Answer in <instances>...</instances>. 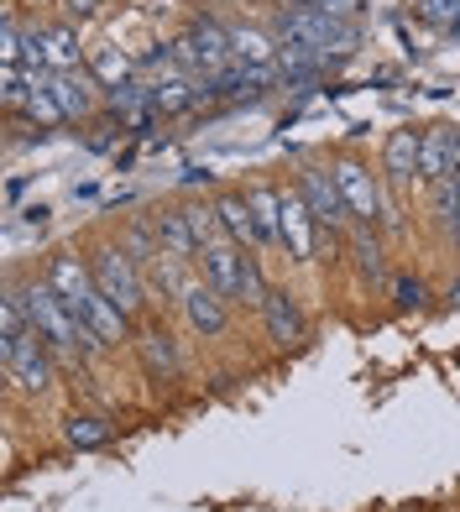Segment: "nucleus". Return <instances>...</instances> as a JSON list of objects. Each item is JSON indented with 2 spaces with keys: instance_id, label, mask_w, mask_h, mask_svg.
<instances>
[{
  "instance_id": "nucleus-7",
  "label": "nucleus",
  "mask_w": 460,
  "mask_h": 512,
  "mask_svg": "<svg viewBox=\"0 0 460 512\" xmlns=\"http://www.w3.org/2000/svg\"><path fill=\"white\" fill-rule=\"evenodd\" d=\"M183 314L199 335H220L225 330V293L210 288V283H189L183 288Z\"/></svg>"
},
{
  "instance_id": "nucleus-25",
  "label": "nucleus",
  "mask_w": 460,
  "mask_h": 512,
  "mask_svg": "<svg viewBox=\"0 0 460 512\" xmlns=\"http://www.w3.org/2000/svg\"><path fill=\"white\" fill-rule=\"evenodd\" d=\"M351 251H356V262H361L366 277H382V246L372 236V225H356L351 230Z\"/></svg>"
},
{
  "instance_id": "nucleus-4",
  "label": "nucleus",
  "mask_w": 460,
  "mask_h": 512,
  "mask_svg": "<svg viewBox=\"0 0 460 512\" xmlns=\"http://www.w3.org/2000/svg\"><path fill=\"white\" fill-rule=\"evenodd\" d=\"M293 189L309 199V209H314V220H319V225H340L345 215H351V204H345L340 183H335L330 173H319V168H304V173H298V183H293Z\"/></svg>"
},
{
  "instance_id": "nucleus-12",
  "label": "nucleus",
  "mask_w": 460,
  "mask_h": 512,
  "mask_svg": "<svg viewBox=\"0 0 460 512\" xmlns=\"http://www.w3.org/2000/svg\"><path fill=\"white\" fill-rule=\"evenodd\" d=\"M58 95V105H63V115L74 121V115H89V105H95V95H89V84H100L95 74H84V68H74V74H48L42 79Z\"/></svg>"
},
{
  "instance_id": "nucleus-32",
  "label": "nucleus",
  "mask_w": 460,
  "mask_h": 512,
  "mask_svg": "<svg viewBox=\"0 0 460 512\" xmlns=\"http://www.w3.org/2000/svg\"><path fill=\"white\" fill-rule=\"evenodd\" d=\"M21 194H27V178H11V183H6V199H11V204H16V199H21Z\"/></svg>"
},
{
  "instance_id": "nucleus-27",
  "label": "nucleus",
  "mask_w": 460,
  "mask_h": 512,
  "mask_svg": "<svg viewBox=\"0 0 460 512\" xmlns=\"http://www.w3.org/2000/svg\"><path fill=\"white\" fill-rule=\"evenodd\" d=\"M429 189H434V215L455 220V215H460V178L450 173V178H440V183H429Z\"/></svg>"
},
{
  "instance_id": "nucleus-18",
  "label": "nucleus",
  "mask_w": 460,
  "mask_h": 512,
  "mask_svg": "<svg viewBox=\"0 0 460 512\" xmlns=\"http://www.w3.org/2000/svg\"><path fill=\"white\" fill-rule=\"evenodd\" d=\"M157 241H163V251L168 256H194L199 251V241H194V230H189V215H183V209H168L163 220H157Z\"/></svg>"
},
{
  "instance_id": "nucleus-20",
  "label": "nucleus",
  "mask_w": 460,
  "mask_h": 512,
  "mask_svg": "<svg viewBox=\"0 0 460 512\" xmlns=\"http://www.w3.org/2000/svg\"><path fill=\"white\" fill-rule=\"evenodd\" d=\"M89 74H95L105 89H115V84H131L136 63H131L121 48H95V58H89Z\"/></svg>"
},
{
  "instance_id": "nucleus-23",
  "label": "nucleus",
  "mask_w": 460,
  "mask_h": 512,
  "mask_svg": "<svg viewBox=\"0 0 460 512\" xmlns=\"http://www.w3.org/2000/svg\"><path fill=\"white\" fill-rule=\"evenodd\" d=\"M21 110H27V121H32L37 131H42V126H63V121H68V115H63V105H58V95H53L48 84H37Z\"/></svg>"
},
{
  "instance_id": "nucleus-8",
  "label": "nucleus",
  "mask_w": 460,
  "mask_h": 512,
  "mask_svg": "<svg viewBox=\"0 0 460 512\" xmlns=\"http://www.w3.org/2000/svg\"><path fill=\"white\" fill-rule=\"evenodd\" d=\"M262 319H267V335L278 340V345H298V340H304V314H298V304H293L283 288H267Z\"/></svg>"
},
{
  "instance_id": "nucleus-38",
  "label": "nucleus",
  "mask_w": 460,
  "mask_h": 512,
  "mask_svg": "<svg viewBox=\"0 0 460 512\" xmlns=\"http://www.w3.org/2000/svg\"><path fill=\"white\" fill-rule=\"evenodd\" d=\"M403 512H413V507H403Z\"/></svg>"
},
{
  "instance_id": "nucleus-6",
  "label": "nucleus",
  "mask_w": 460,
  "mask_h": 512,
  "mask_svg": "<svg viewBox=\"0 0 460 512\" xmlns=\"http://www.w3.org/2000/svg\"><path fill=\"white\" fill-rule=\"evenodd\" d=\"M48 283L58 288V298H63V304L68 309H84L89 304V298H95L100 288H95V272H89L84 262H79V256H53V267H48Z\"/></svg>"
},
{
  "instance_id": "nucleus-33",
  "label": "nucleus",
  "mask_w": 460,
  "mask_h": 512,
  "mask_svg": "<svg viewBox=\"0 0 460 512\" xmlns=\"http://www.w3.org/2000/svg\"><path fill=\"white\" fill-rule=\"evenodd\" d=\"M68 11H74V16H89V11H95V0H68Z\"/></svg>"
},
{
  "instance_id": "nucleus-21",
  "label": "nucleus",
  "mask_w": 460,
  "mask_h": 512,
  "mask_svg": "<svg viewBox=\"0 0 460 512\" xmlns=\"http://www.w3.org/2000/svg\"><path fill=\"white\" fill-rule=\"evenodd\" d=\"M230 53H236V63H272V58H278V48H272L267 32H257V27H236V32H230Z\"/></svg>"
},
{
  "instance_id": "nucleus-16",
  "label": "nucleus",
  "mask_w": 460,
  "mask_h": 512,
  "mask_svg": "<svg viewBox=\"0 0 460 512\" xmlns=\"http://www.w3.org/2000/svg\"><path fill=\"white\" fill-rule=\"evenodd\" d=\"M246 204L257 215L262 246H278L283 241V189H246Z\"/></svg>"
},
{
  "instance_id": "nucleus-36",
  "label": "nucleus",
  "mask_w": 460,
  "mask_h": 512,
  "mask_svg": "<svg viewBox=\"0 0 460 512\" xmlns=\"http://www.w3.org/2000/svg\"><path fill=\"white\" fill-rule=\"evenodd\" d=\"M450 230H455V246H460V215H455V220H450Z\"/></svg>"
},
{
  "instance_id": "nucleus-34",
  "label": "nucleus",
  "mask_w": 460,
  "mask_h": 512,
  "mask_svg": "<svg viewBox=\"0 0 460 512\" xmlns=\"http://www.w3.org/2000/svg\"><path fill=\"white\" fill-rule=\"evenodd\" d=\"M450 304H460V277H455V283H450Z\"/></svg>"
},
{
  "instance_id": "nucleus-3",
  "label": "nucleus",
  "mask_w": 460,
  "mask_h": 512,
  "mask_svg": "<svg viewBox=\"0 0 460 512\" xmlns=\"http://www.w3.org/2000/svg\"><path fill=\"white\" fill-rule=\"evenodd\" d=\"M89 272H95V288L131 319V309L142 304V277H136V262L126 256V246H100Z\"/></svg>"
},
{
  "instance_id": "nucleus-14",
  "label": "nucleus",
  "mask_w": 460,
  "mask_h": 512,
  "mask_svg": "<svg viewBox=\"0 0 460 512\" xmlns=\"http://www.w3.org/2000/svg\"><path fill=\"white\" fill-rule=\"evenodd\" d=\"M194 48H199V58H204V74H220V68H230V32L220 27V21H210V16H199L194 21Z\"/></svg>"
},
{
  "instance_id": "nucleus-1",
  "label": "nucleus",
  "mask_w": 460,
  "mask_h": 512,
  "mask_svg": "<svg viewBox=\"0 0 460 512\" xmlns=\"http://www.w3.org/2000/svg\"><path fill=\"white\" fill-rule=\"evenodd\" d=\"M21 304H27V324L48 340V351L53 356H68V351H79V319H74V309L58 298V288L53 283H37V288H27L21 293Z\"/></svg>"
},
{
  "instance_id": "nucleus-29",
  "label": "nucleus",
  "mask_w": 460,
  "mask_h": 512,
  "mask_svg": "<svg viewBox=\"0 0 460 512\" xmlns=\"http://www.w3.org/2000/svg\"><path fill=\"white\" fill-rule=\"evenodd\" d=\"M0 58H6V68L21 63V27L16 21H6V32H0Z\"/></svg>"
},
{
  "instance_id": "nucleus-24",
  "label": "nucleus",
  "mask_w": 460,
  "mask_h": 512,
  "mask_svg": "<svg viewBox=\"0 0 460 512\" xmlns=\"http://www.w3.org/2000/svg\"><path fill=\"white\" fill-rule=\"evenodd\" d=\"M183 215H189V230H194V241H199V251L204 246H215L225 230H220V215H215V204L204 209V204H183Z\"/></svg>"
},
{
  "instance_id": "nucleus-30",
  "label": "nucleus",
  "mask_w": 460,
  "mask_h": 512,
  "mask_svg": "<svg viewBox=\"0 0 460 512\" xmlns=\"http://www.w3.org/2000/svg\"><path fill=\"white\" fill-rule=\"evenodd\" d=\"M361 6H366V0H325L319 11L335 16V21H356V16H361Z\"/></svg>"
},
{
  "instance_id": "nucleus-19",
  "label": "nucleus",
  "mask_w": 460,
  "mask_h": 512,
  "mask_svg": "<svg viewBox=\"0 0 460 512\" xmlns=\"http://www.w3.org/2000/svg\"><path fill=\"white\" fill-rule=\"evenodd\" d=\"M63 439L74 450H100V445H110V424H105V418H95V413H74L63 424Z\"/></svg>"
},
{
  "instance_id": "nucleus-31",
  "label": "nucleus",
  "mask_w": 460,
  "mask_h": 512,
  "mask_svg": "<svg viewBox=\"0 0 460 512\" xmlns=\"http://www.w3.org/2000/svg\"><path fill=\"white\" fill-rule=\"evenodd\" d=\"M115 142V126H100V136H89V152H105Z\"/></svg>"
},
{
  "instance_id": "nucleus-15",
  "label": "nucleus",
  "mask_w": 460,
  "mask_h": 512,
  "mask_svg": "<svg viewBox=\"0 0 460 512\" xmlns=\"http://www.w3.org/2000/svg\"><path fill=\"white\" fill-rule=\"evenodd\" d=\"M74 319H79V324H89V330H95L105 345H121V340H126V314L115 309L105 293H95V298H89V304H84Z\"/></svg>"
},
{
  "instance_id": "nucleus-26",
  "label": "nucleus",
  "mask_w": 460,
  "mask_h": 512,
  "mask_svg": "<svg viewBox=\"0 0 460 512\" xmlns=\"http://www.w3.org/2000/svg\"><path fill=\"white\" fill-rule=\"evenodd\" d=\"M413 16L429 21V27L455 32V21H460V0H413Z\"/></svg>"
},
{
  "instance_id": "nucleus-13",
  "label": "nucleus",
  "mask_w": 460,
  "mask_h": 512,
  "mask_svg": "<svg viewBox=\"0 0 460 512\" xmlns=\"http://www.w3.org/2000/svg\"><path fill=\"white\" fill-rule=\"evenodd\" d=\"M450 162H455V136H450L445 126L424 131V142H419V178H424V183L450 178Z\"/></svg>"
},
{
  "instance_id": "nucleus-11",
  "label": "nucleus",
  "mask_w": 460,
  "mask_h": 512,
  "mask_svg": "<svg viewBox=\"0 0 460 512\" xmlns=\"http://www.w3.org/2000/svg\"><path fill=\"white\" fill-rule=\"evenodd\" d=\"M419 142H424V131H393V136H387L382 168H387L393 183H408L413 173H419Z\"/></svg>"
},
{
  "instance_id": "nucleus-5",
  "label": "nucleus",
  "mask_w": 460,
  "mask_h": 512,
  "mask_svg": "<svg viewBox=\"0 0 460 512\" xmlns=\"http://www.w3.org/2000/svg\"><path fill=\"white\" fill-rule=\"evenodd\" d=\"M335 183H340V194H345V204H351V215H356L361 225H372V220L382 215V189H377V178L366 173L361 162H340Z\"/></svg>"
},
{
  "instance_id": "nucleus-2",
  "label": "nucleus",
  "mask_w": 460,
  "mask_h": 512,
  "mask_svg": "<svg viewBox=\"0 0 460 512\" xmlns=\"http://www.w3.org/2000/svg\"><path fill=\"white\" fill-rule=\"evenodd\" d=\"M0 361H6V377L21 392H48L53 382V356H48V340L37 330L16 335V340H0Z\"/></svg>"
},
{
  "instance_id": "nucleus-22",
  "label": "nucleus",
  "mask_w": 460,
  "mask_h": 512,
  "mask_svg": "<svg viewBox=\"0 0 460 512\" xmlns=\"http://www.w3.org/2000/svg\"><path fill=\"white\" fill-rule=\"evenodd\" d=\"M199 100V89L189 79H163V84H152V110L157 115H178V110H189Z\"/></svg>"
},
{
  "instance_id": "nucleus-35",
  "label": "nucleus",
  "mask_w": 460,
  "mask_h": 512,
  "mask_svg": "<svg viewBox=\"0 0 460 512\" xmlns=\"http://www.w3.org/2000/svg\"><path fill=\"white\" fill-rule=\"evenodd\" d=\"M288 6H325V0H288Z\"/></svg>"
},
{
  "instance_id": "nucleus-17",
  "label": "nucleus",
  "mask_w": 460,
  "mask_h": 512,
  "mask_svg": "<svg viewBox=\"0 0 460 512\" xmlns=\"http://www.w3.org/2000/svg\"><path fill=\"white\" fill-rule=\"evenodd\" d=\"M42 42H48V68L53 74H74L79 68V32L68 27V21H58V27L42 32Z\"/></svg>"
},
{
  "instance_id": "nucleus-9",
  "label": "nucleus",
  "mask_w": 460,
  "mask_h": 512,
  "mask_svg": "<svg viewBox=\"0 0 460 512\" xmlns=\"http://www.w3.org/2000/svg\"><path fill=\"white\" fill-rule=\"evenodd\" d=\"M136 356H142L152 382H173L178 377V351H173L168 330H142V335H136Z\"/></svg>"
},
{
  "instance_id": "nucleus-28",
  "label": "nucleus",
  "mask_w": 460,
  "mask_h": 512,
  "mask_svg": "<svg viewBox=\"0 0 460 512\" xmlns=\"http://www.w3.org/2000/svg\"><path fill=\"white\" fill-rule=\"evenodd\" d=\"M393 298H398L403 309H419V304H424V283L403 272V277H393Z\"/></svg>"
},
{
  "instance_id": "nucleus-10",
  "label": "nucleus",
  "mask_w": 460,
  "mask_h": 512,
  "mask_svg": "<svg viewBox=\"0 0 460 512\" xmlns=\"http://www.w3.org/2000/svg\"><path fill=\"white\" fill-rule=\"evenodd\" d=\"M215 215H220V230L236 246H257L262 241V230H257V215H251V204H246V194H225V199H215Z\"/></svg>"
},
{
  "instance_id": "nucleus-37",
  "label": "nucleus",
  "mask_w": 460,
  "mask_h": 512,
  "mask_svg": "<svg viewBox=\"0 0 460 512\" xmlns=\"http://www.w3.org/2000/svg\"><path fill=\"white\" fill-rule=\"evenodd\" d=\"M455 37H460V21H455Z\"/></svg>"
}]
</instances>
